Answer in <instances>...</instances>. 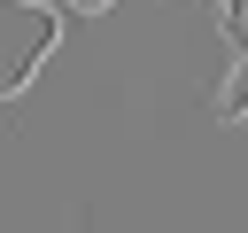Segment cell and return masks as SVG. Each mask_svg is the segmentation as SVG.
I'll return each instance as SVG.
<instances>
[{
    "instance_id": "cell-2",
    "label": "cell",
    "mask_w": 248,
    "mask_h": 233,
    "mask_svg": "<svg viewBox=\"0 0 248 233\" xmlns=\"http://www.w3.org/2000/svg\"><path fill=\"white\" fill-rule=\"evenodd\" d=\"M217 116H225V124L248 116V47H232V78L217 85Z\"/></svg>"
},
{
    "instance_id": "cell-3",
    "label": "cell",
    "mask_w": 248,
    "mask_h": 233,
    "mask_svg": "<svg viewBox=\"0 0 248 233\" xmlns=\"http://www.w3.org/2000/svg\"><path fill=\"white\" fill-rule=\"evenodd\" d=\"M62 8H78V16H101V8H108V0H62Z\"/></svg>"
},
{
    "instance_id": "cell-1",
    "label": "cell",
    "mask_w": 248,
    "mask_h": 233,
    "mask_svg": "<svg viewBox=\"0 0 248 233\" xmlns=\"http://www.w3.org/2000/svg\"><path fill=\"white\" fill-rule=\"evenodd\" d=\"M54 39H62L54 8H39V0H0V93H23Z\"/></svg>"
}]
</instances>
